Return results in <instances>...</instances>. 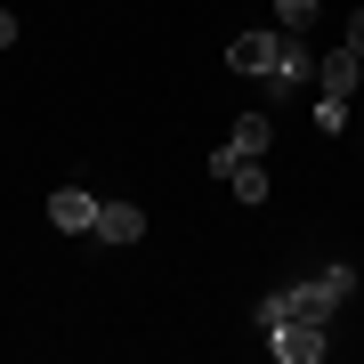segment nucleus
<instances>
[{"mask_svg": "<svg viewBox=\"0 0 364 364\" xmlns=\"http://www.w3.org/2000/svg\"><path fill=\"white\" fill-rule=\"evenodd\" d=\"M348 291H356V267L332 259L324 275H299V284L267 291L259 308H251V332H275V324H332V316L348 308Z\"/></svg>", "mask_w": 364, "mask_h": 364, "instance_id": "f257e3e1", "label": "nucleus"}, {"mask_svg": "<svg viewBox=\"0 0 364 364\" xmlns=\"http://www.w3.org/2000/svg\"><path fill=\"white\" fill-rule=\"evenodd\" d=\"M275 57H284V25H251V33H235L227 41V73H275Z\"/></svg>", "mask_w": 364, "mask_h": 364, "instance_id": "f03ea898", "label": "nucleus"}, {"mask_svg": "<svg viewBox=\"0 0 364 364\" xmlns=\"http://www.w3.org/2000/svg\"><path fill=\"white\" fill-rule=\"evenodd\" d=\"M259 340H267V356H284V364H324L332 356V324H275Z\"/></svg>", "mask_w": 364, "mask_h": 364, "instance_id": "7ed1b4c3", "label": "nucleus"}, {"mask_svg": "<svg viewBox=\"0 0 364 364\" xmlns=\"http://www.w3.org/2000/svg\"><path fill=\"white\" fill-rule=\"evenodd\" d=\"M316 81V49H308V33H284V57H275V73H267V97H299Z\"/></svg>", "mask_w": 364, "mask_h": 364, "instance_id": "20e7f679", "label": "nucleus"}, {"mask_svg": "<svg viewBox=\"0 0 364 364\" xmlns=\"http://www.w3.org/2000/svg\"><path fill=\"white\" fill-rule=\"evenodd\" d=\"M97 195H81V186H57V195H49V227L57 235H97Z\"/></svg>", "mask_w": 364, "mask_h": 364, "instance_id": "39448f33", "label": "nucleus"}, {"mask_svg": "<svg viewBox=\"0 0 364 364\" xmlns=\"http://www.w3.org/2000/svg\"><path fill=\"white\" fill-rule=\"evenodd\" d=\"M316 90H324V97H356L364 90V57L348 49V41H340L332 57H316Z\"/></svg>", "mask_w": 364, "mask_h": 364, "instance_id": "423d86ee", "label": "nucleus"}, {"mask_svg": "<svg viewBox=\"0 0 364 364\" xmlns=\"http://www.w3.org/2000/svg\"><path fill=\"white\" fill-rule=\"evenodd\" d=\"M97 235H105V243H138V235H146V210L138 203H105L97 210Z\"/></svg>", "mask_w": 364, "mask_h": 364, "instance_id": "0eeeda50", "label": "nucleus"}, {"mask_svg": "<svg viewBox=\"0 0 364 364\" xmlns=\"http://www.w3.org/2000/svg\"><path fill=\"white\" fill-rule=\"evenodd\" d=\"M267 138H275V130H267V114H243V122H235V138H227V146H235L243 162H259V154H267Z\"/></svg>", "mask_w": 364, "mask_h": 364, "instance_id": "6e6552de", "label": "nucleus"}, {"mask_svg": "<svg viewBox=\"0 0 364 364\" xmlns=\"http://www.w3.org/2000/svg\"><path fill=\"white\" fill-rule=\"evenodd\" d=\"M267 16H275L284 33H308L316 16H324V0H267Z\"/></svg>", "mask_w": 364, "mask_h": 364, "instance_id": "1a4fd4ad", "label": "nucleus"}, {"mask_svg": "<svg viewBox=\"0 0 364 364\" xmlns=\"http://www.w3.org/2000/svg\"><path fill=\"white\" fill-rule=\"evenodd\" d=\"M235 203H267V162H235Z\"/></svg>", "mask_w": 364, "mask_h": 364, "instance_id": "9d476101", "label": "nucleus"}, {"mask_svg": "<svg viewBox=\"0 0 364 364\" xmlns=\"http://www.w3.org/2000/svg\"><path fill=\"white\" fill-rule=\"evenodd\" d=\"M348 105L356 97H324V90H316V130H348Z\"/></svg>", "mask_w": 364, "mask_h": 364, "instance_id": "9b49d317", "label": "nucleus"}, {"mask_svg": "<svg viewBox=\"0 0 364 364\" xmlns=\"http://www.w3.org/2000/svg\"><path fill=\"white\" fill-rule=\"evenodd\" d=\"M0 49H16V9H0Z\"/></svg>", "mask_w": 364, "mask_h": 364, "instance_id": "f8f14e48", "label": "nucleus"}, {"mask_svg": "<svg viewBox=\"0 0 364 364\" xmlns=\"http://www.w3.org/2000/svg\"><path fill=\"white\" fill-rule=\"evenodd\" d=\"M348 49H356V57H364V9H356V16H348Z\"/></svg>", "mask_w": 364, "mask_h": 364, "instance_id": "ddd939ff", "label": "nucleus"}]
</instances>
